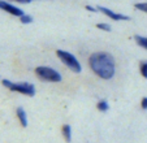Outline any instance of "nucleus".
I'll use <instances>...</instances> for the list:
<instances>
[{"instance_id": "8", "label": "nucleus", "mask_w": 147, "mask_h": 143, "mask_svg": "<svg viewBox=\"0 0 147 143\" xmlns=\"http://www.w3.org/2000/svg\"><path fill=\"white\" fill-rule=\"evenodd\" d=\"M61 134H63L64 139L67 140L68 143L72 142V135H73V132H72V126H70L69 124L63 125V127H61Z\"/></svg>"}, {"instance_id": "7", "label": "nucleus", "mask_w": 147, "mask_h": 143, "mask_svg": "<svg viewBox=\"0 0 147 143\" xmlns=\"http://www.w3.org/2000/svg\"><path fill=\"white\" fill-rule=\"evenodd\" d=\"M16 116H17L18 122L21 124V126H22V127H28V125H29L28 113H26V111L22 107H17L16 108Z\"/></svg>"}, {"instance_id": "15", "label": "nucleus", "mask_w": 147, "mask_h": 143, "mask_svg": "<svg viewBox=\"0 0 147 143\" xmlns=\"http://www.w3.org/2000/svg\"><path fill=\"white\" fill-rule=\"evenodd\" d=\"M85 9H86L87 12H90V13H98V12H99L98 7H94V5H91V4H87V5H85Z\"/></svg>"}, {"instance_id": "11", "label": "nucleus", "mask_w": 147, "mask_h": 143, "mask_svg": "<svg viewBox=\"0 0 147 143\" xmlns=\"http://www.w3.org/2000/svg\"><path fill=\"white\" fill-rule=\"evenodd\" d=\"M18 20H20V22H21V24H24V25H29V24H33V21H34L33 16H31V14H28V13H24Z\"/></svg>"}, {"instance_id": "4", "label": "nucleus", "mask_w": 147, "mask_h": 143, "mask_svg": "<svg viewBox=\"0 0 147 143\" xmlns=\"http://www.w3.org/2000/svg\"><path fill=\"white\" fill-rule=\"evenodd\" d=\"M56 56H57L59 60L64 64L70 72H73L74 74H80L81 72H82V64L80 63V60H78L72 52L60 48V50L56 51Z\"/></svg>"}, {"instance_id": "12", "label": "nucleus", "mask_w": 147, "mask_h": 143, "mask_svg": "<svg viewBox=\"0 0 147 143\" xmlns=\"http://www.w3.org/2000/svg\"><path fill=\"white\" fill-rule=\"evenodd\" d=\"M96 29L104 31V33H109V31L112 30V26L109 25L108 22H98V24H96Z\"/></svg>"}, {"instance_id": "14", "label": "nucleus", "mask_w": 147, "mask_h": 143, "mask_svg": "<svg viewBox=\"0 0 147 143\" xmlns=\"http://www.w3.org/2000/svg\"><path fill=\"white\" fill-rule=\"evenodd\" d=\"M134 8L137 11L142 12V13H146L147 14V1H139V3L134 4Z\"/></svg>"}, {"instance_id": "2", "label": "nucleus", "mask_w": 147, "mask_h": 143, "mask_svg": "<svg viewBox=\"0 0 147 143\" xmlns=\"http://www.w3.org/2000/svg\"><path fill=\"white\" fill-rule=\"evenodd\" d=\"M1 85L5 88H8L12 92H17L21 94V95H25V96H34L36 92V88L33 83L30 82H25V81H21V82H13L11 80H5L4 78L1 81Z\"/></svg>"}, {"instance_id": "13", "label": "nucleus", "mask_w": 147, "mask_h": 143, "mask_svg": "<svg viewBox=\"0 0 147 143\" xmlns=\"http://www.w3.org/2000/svg\"><path fill=\"white\" fill-rule=\"evenodd\" d=\"M139 73H141L142 77L147 80V61L146 60H142L139 63Z\"/></svg>"}, {"instance_id": "9", "label": "nucleus", "mask_w": 147, "mask_h": 143, "mask_svg": "<svg viewBox=\"0 0 147 143\" xmlns=\"http://www.w3.org/2000/svg\"><path fill=\"white\" fill-rule=\"evenodd\" d=\"M96 109L99 111V112H102V113L108 112L109 111V103L107 102V100H104V99L99 100V102L96 103Z\"/></svg>"}, {"instance_id": "1", "label": "nucleus", "mask_w": 147, "mask_h": 143, "mask_svg": "<svg viewBox=\"0 0 147 143\" xmlns=\"http://www.w3.org/2000/svg\"><path fill=\"white\" fill-rule=\"evenodd\" d=\"M87 64H89L90 70L100 80L109 81L116 76V59L112 53L107 52V51L92 52L89 56Z\"/></svg>"}, {"instance_id": "16", "label": "nucleus", "mask_w": 147, "mask_h": 143, "mask_svg": "<svg viewBox=\"0 0 147 143\" xmlns=\"http://www.w3.org/2000/svg\"><path fill=\"white\" fill-rule=\"evenodd\" d=\"M139 105H141V108L143 111H147V96L142 98V99H141V104H139Z\"/></svg>"}, {"instance_id": "6", "label": "nucleus", "mask_w": 147, "mask_h": 143, "mask_svg": "<svg viewBox=\"0 0 147 143\" xmlns=\"http://www.w3.org/2000/svg\"><path fill=\"white\" fill-rule=\"evenodd\" d=\"M0 11L5 12V13L11 14V16H13V17H17V18H20V17L25 13L18 5L9 3L8 0H0Z\"/></svg>"}, {"instance_id": "5", "label": "nucleus", "mask_w": 147, "mask_h": 143, "mask_svg": "<svg viewBox=\"0 0 147 143\" xmlns=\"http://www.w3.org/2000/svg\"><path fill=\"white\" fill-rule=\"evenodd\" d=\"M98 9H99L100 13H103L106 17H108L109 20L115 22H121V21H130V17L126 16L124 13H120V12H115L112 11L108 7H103V5H98Z\"/></svg>"}, {"instance_id": "17", "label": "nucleus", "mask_w": 147, "mask_h": 143, "mask_svg": "<svg viewBox=\"0 0 147 143\" xmlns=\"http://www.w3.org/2000/svg\"><path fill=\"white\" fill-rule=\"evenodd\" d=\"M14 1L18 4H30L31 1H34V0H14Z\"/></svg>"}, {"instance_id": "10", "label": "nucleus", "mask_w": 147, "mask_h": 143, "mask_svg": "<svg viewBox=\"0 0 147 143\" xmlns=\"http://www.w3.org/2000/svg\"><path fill=\"white\" fill-rule=\"evenodd\" d=\"M134 40H136V43L138 44L141 48H143V50L147 51V36L136 35V36H134Z\"/></svg>"}, {"instance_id": "3", "label": "nucleus", "mask_w": 147, "mask_h": 143, "mask_svg": "<svg viewBox=\"0 0 147 143\" xmlns=\"http://www.w3.org/2000/svg\"><path fill=\"white\" fill-rule=\"evenodd\" d=\"M36 78L43 82H50V83H60L63 81V74L55 68H51L47 65H39L34 69Z\"/></svg>"}]
</instances>
